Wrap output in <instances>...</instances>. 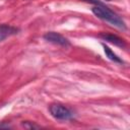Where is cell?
<instances>
[{
	"label": "cell",
	"instance_id": "6da1fadb",
	"mask_svg": "<svg viewBox=\"0 0 130 130\" xmlns=\"http://www.w3.org/2000/svg\"><path fill=\"white\" fill-rule=\"evenodd\" d=\"M83 1H86V2H89L91 4H94V6L91 8V11L99 18H101L103 20H106V21L112 23L113 25H115V26H117L119 28H122V29L126 28V24H125L124 20L118 14L113 12L109 7L105 6L100 1H98V0H83Z\"/></svg>",
	"mask_w": 130,
	"mask_h": 130
},
{
	"label": "cell",
	"instance_id": "7a4b0ae2",
	"mask_svg": "<svg viewBox=\"0 0 130 130\" xmlns=\"http://www.w3.org/2000/svg\"><path fill=\"white\" fill-rule=\"evenodd\" d=\"M50 114L57 120H70L73 118V112L61 104H53L49 107Z\"/></svg>",
	"mask_w": 130,
	"mask_h": 130
},
{
	"label": "cell",
	"instance_id": "3957f363",
	"mask_svg": "<svg viewBox=\"0 0 130 130\" xmlns=\"http://www.w3.org/2000/svg\"><path fill=\"white\" fill-rule=\"evenodd\" d=\"M43 38L47 42H50V43L55 44V45H59V46H63V47H68L70 45L69 41L65 37H63L62 35H60L58 32H55V31L46 32Z\"/></svg>",
	"mask_w": 130,
	"mask_h": 130
},
{
	"label": "cell",
	"instance_id": "277c9868",
	"mask_svg": "<svg viewBox=\"0 0 130 130\" xmlns=\"http://www.w3.org/2000/svg\"><path fill=\"white\" fill-rule=\"evenodd\" d=\"M18 28L9 25V24H0V42H3L5 39L14 36L18 32Z\"/></svg>",
	"mask_w": 130,
	"mask_h": 130
},
{
	"label": "cell",
	"instance_id": "5b68a950",
	"mask_svg": "<svg viewBox=\"0 0 130 130\" xmlns=\"http://www.w3.org/2000/svg\"><path fill=\"white\" fill-rule=\"evenodd\" d=\"M100 38H102L103 40L107 41V42H110L116 46H119V47H125V42L124 40H122L121 38H119L118 36H115V35H112V34H101L100 35Z\"/></svg>",
	"mask_w": 130,
	"mask_h": 130
},
{
	"label": "cell",
	"instance_id": "8992f818",
	"mask_svg": "<svg viewBox=\"0 0 130 130\" xmlns=\"http://www.w3.org/2000/svg\"><path fill=\"white\" fill-rule=\"evenodd\" d=\"M103 48H104V51H105L106 56H107L110 60H112V61H114V62H116V63H123V60H122L120 57H118L108 46H106L105 44H103Z\"/></svg>",
	"mask_w": 130,
	"mask_h": 130
},
{
	"label": "cell",
	"instance_id": "52a82bcc",
	"mask_svg": "<svg viewBox=\"0 0 130 130\" xmlns=\"http://www.w3.org/2000/svg\"><path fill=\"white\" fill-rule=\"evenodd\" d=\"M22 126H24L25 128H28V129L39 128V126H37V125H35V124H31V122H24V123H22Z\"/></svg>",
	"mask_w": 130,
	"mask_h": 130
},
{
	"label": "cell",
	"instance_id": "ba28073f",
	"mask_svg": "<svg viewBox=\"0 0 130 130\" xmlns=\"http://www.w3.org/2000/svg\"><path fill=\"white\" fill-rule=\"evenodd\" d=\"M9 125H0V128H9Z\"/></svg>",
	"mask_w": 130,
	"mask_h": 130
},
{
	"label": "cell",
	"instance_id": "9c48e42d",
	"mask_svg": "<svg viewBox=\"0 0 130 130\" xmlns=\"http://www.w3.org/2000/svg\"><path fill=\"white\" fill-rule=\"evenodd\" d=\"M106 1H111V0H106Z\"/></svg>",
	"mask_w": 130,
	"mask_h": 130
}]
</instances>
